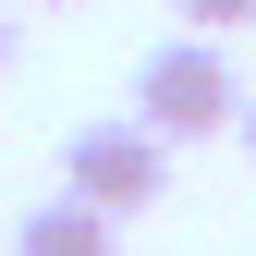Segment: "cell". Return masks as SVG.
<instances>
[{
    "label": "cell",
    "mask_w": 256,
    "mask_h": 256,
    "mask_svg": "<svg viewBox=\"0 0 256 256\" xmlns=\"http://www.w3.org/2000/svg\"><path fill=\"white\" fill-rule=\"evenodd\" d=\"M134 122H158L171 146L232 134V122H244V74H232V49H220V37H171V49H146V74H134Z\"/></svg>",
    "instance_id": "obj_1"
},
{
    "label": "cell",
    "mask_w": 256,
    "mask_h": 256,
    "mask_svg": "<svg viewBox=\"0 0 256 256\" xmlns=\"http://www.w3.org/2000/svg\"><path fill=\"white\" fill-rule=\"evenodd\" d=\"M61 183H74L86 208H110V220H146L171 196V134H158V122H86V134L61 146Z\"/></svg>",
    "instance_id": "obj_2"
},
{
    "label": "cell",
    "mask_w": 256,
    "mask_h": 256,
    "mask_svg": "<svg viewBox=\"0 0 256 256\" xmlns=\"http://www.w3.org/2000/svg\"><path fill=\"white\" fill-rule=\"evenodd\" d=\"M110 232H122V220H110V208H86L74 183H61L49 208H24V220H12V256H110Z\"/></svg>",
    "instance_id": "obj_3"
},
{
    "label": "cell",
    "mask_w": 256,
    "mask_h": 256,
    "mask_svg": "<svg viewBox=\"0 0 256 256\" xmlns=\"http://www.w3.org/2000/svg\"><path fill=\"white\" fill-rule=\"evenodd\" d=\"M183 24H196V37H232V24H256V0H171Z\"/></svg>",
    "instance_id": "obj_4"
},
{
    "label": "cell",
    "mask_w": 256,
    "mask_h": 256,
    "mask_svg": "<svg viewBox=\"0 0 256 256\" xmlns=\"http://www.w3.org/2000/svg\"><path fill=\"white\" fill-rule=\"evenodd\" d=\"M232 134H244V158H256V98H244V122H232Z\"/></svg>",
    "instance_id": "obj_5"
},
{
    "label": "cell",
    "mask_w": 256,
    "mask_h": 256,
    "mask_svg": "<svg viewBox=\"0 0 256 256\" xmlns=\"http://www.w3.org/2000/svg\"><path fill=\"white\" fill-rule=\"evenodd\" d=\"M0 61H12V12H0Z\"/></svg>",
    "instance_id": "obj_6"
},
{
    "label": "cell",
    "mask_w": 256,
    "mask_h": 256,
    "mask_svg": "<svg viewBox=\"0 0 256 256\" xmlns=\"http://www.w3.org/2000/svg\"><path fill=\"white\" fill-rule=\"evenodd\" d=\"M49 12H61V0H49Z\"/></svg>",
    "instance_id": "obj_7"
}]
</instances>
